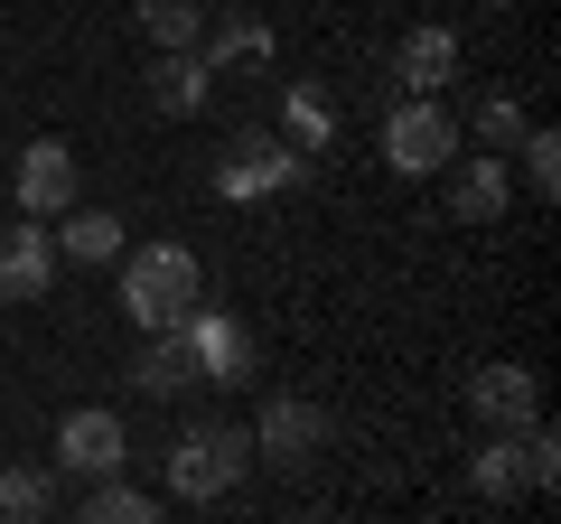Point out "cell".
<instances>
[{
    "instance_id": "30bf717a",
    "label": "cell",
    "mask_w": 561,
    "mask_h": 524,
    "mask_svg": "<svg viewBox=\"0 0 561 524\" xmlns=\"http://www.w3.org/2000/svg\"><path fill=\"white\" fill-rule=\"evenodd\" d=\"M468 403H478V422L524 431V422L542 412V384H534V365H486V375L468 384Z\"/></svg>"
},
{
    "instance_id": "e0dca14e",
    "label": "cell",
    "mask_w": 561,
    "mask_h": 524,
    "mask_svg": "<svg viewBox=\"0 0 561 524\" xmlns=\"http://www.w3.org/2000/svg\"><path fill=\"white\" fill-rule=\"evenodd\" d=\"M197 57H206V76H225V66H253V57H272V38H262V20H225L216 38H197Z\"/></svg>"
},
{
    "instance_id": "7402d4cb",
    "label": "cell",
    "mask_w": 561,
    "mask_h": 524,
    "mask_svg": "<svg viewBox=\"0 0 561 524\" xmlns=\"http://www.w3.org/2000/svg\"><path fill=\"white\" fill-rule=\"evenodd\" d=\"M515 160H524V187H534V197H552V187H561V141H552V132H534V122H524Z\"/></svg>"
},
{
    "instance_id": "603a6c76",
    "label": "cell",
    "mask_w": 561,
    "mask_h": 524,
    "mask_svg": "<svg viewBox=\"0 0 561 524\" xmlns=\"http://www.w3.org/2000/svg\"><path fill=\"white\" fill-rule=\"evenodd\" d=\"M478 141H486V150H515V141H524V103H515V94H486V103H478Z\"/></svg>"
},
{
    "instance_id": "8fae6325",
    "label": "cell",
    "mask_w": 561,
    "mask_h": 524,
    "mask_svg": "<svg viewBox=\"0 0 561 524\" xmlns=\"http://www.w3.org/2000/svg\"><path fill=\"white\" fill-rule=\"evenodd\" d=\"M206 57L197 47H160V66H150V103H160L169 122H187V113H206Z\"/></svg>"
},
{
    "instance_id": "ac0fdd59",
    "label": "cell",
    "mask_w": 561,
    "mask_h": 524,
    "mask_svg": "<svg viewBox=\"0 0 561 524\" xmlns=\"http://www.w3.org/2000/svg\"><path fill=\"white\" fill-rule=\"evenodd\" d=\"M57 515V478H38V468H0V524H38Z\"/></svg>"
},
{
    "instance_id": "6da1fadb",
    "label": "cell",
    "mask_w": 561,
    "mask_h": 524,
    "mask_svg": "<svg viewBox=\"0 0 561 524\" xmlns=\"http://www.w3.org/2000/svg\"><path fill=\"white\" fill-rule=\"evenodd\" d=\"M197 300H206V282H197V253L187 243H140L122 262V309H131V328H179Z\"/></svg>"
},
{
    "instance_id": "ffe728a7",
    "label": "cell",
    "mask_w": 561,
    "mask_h": 524,
    "mask_svg": "<svg viewBox=\"0 0 561 524\" xmlns=\"http://www.w3.org/2000/svg\"><path fill=\"white\" fill-rule=\"evenodd\" d=\"M140 29H150L160 47H197L206 38V10H197V0H140Z\"/></svg>"
},
{
    "instance_id": "2e32d148",
    "label": "cell",
    "mask_w": 561,
    "mask_h": 524,
    "mask_svg": "<svg viewBox=\"0 0 561 524\" xmlns=\"http://www.w3.org/2000/svg\"><path fill=\"white\" fill-rule=\"evenodd\" d=\"M84 515H94V524H150V515H160V497H150V487H131V478L113 468V478H94Z\"/></svg>"
},
{
    "instance_id": "8992f818",
    "label": "cell",
    "mask_w": 561,
    "mask_h": 524,
    "mask_svg": "<svg viewBox=\"0 0 561 524\" xmlns=\"http://www.w3.org/2000/svg\"><path fill=\"white\" fill-rule=\"evenodd\" d=\"M47 282H57V235L38 216L0 225V300H47Z\"/></svg>"
},
{
    "instance_id": "ba28073f",
    "label": "cell",
    "mask_w": 561,
    "mask_h": 524,
    "mask_svg": "<svg viewBox=\"0 0 561 524\" xmlns=\"http://www.w3.org/2000/svg\"><path fill=\"white\" fill-rule=\"evenodd\" d=\"M66 206H76V150H66V141H28L20 150V216L57 225Z\"/></svg>"
},
{
    "instance_id": "9c48e42d",
    "label": "cell",
    "mask_w": 561,
    "mask_h": 524,
    "mask_svg": "<svg viewBox=\"0 0 561 524\" xmlns=\"http://www.w3.org/2000/svg\"><path fill=\"white\" fill-rule=\"evenodd\" d=\"M440 179H449V216H459V225L505 216V197H515V179H505V150H486V160H449Z\"/></svg>"
},
{
    "instance_id": "d6986e66",
    "label": "cell",
    "mask_w": 561,
    "mask_h": 524,
    "mask_svg": "<svg viewBox=\"0 0 561 524\" xmlns=\"http://www.w3.org/2000/svg\"><path fill=\"white\" fill-rule=\"evenodd\" d=\"M468 487H478V497H515V487H524V441H515V431H496V441L478 449Z\"/></svg>"
},
{
    "instance_id": "cb8c5ba5",
    "label": "cell",
    "mask_w": 561,
    "mask_h": 524,
    "mask_svg": "<svg viewBox=\"0 0 561 524\" xmlns=\"http://www.w3.org/2000/svg\"><path fill=\"white\" fill-rule=\"evenodd\" d=\"M486 10H515V0H486Z\"/></svg>"
},
{
    "instance_id": "52a82bcc",
    "label": "cell",
    "mask_w": 561,
    "mask_h": 524,
    "mask_svg": "<svg viewBox=\"0 0 561 524\" xmlns=\"http://www.w3.org/2000/svg\"><path fill=\"white\" fill-rule=\"evenodd\" d=\"M122 459H131V441H122L113 412H66L57 422V468L66 478H113Z\"/></svg>"
},
{
    "instance_id": "44dd1931",
    "label": "cell",
    "mask_w": 561,
    "mask_h": 524,
    "mask_svg": "<svg viewBox=\"0 0 561 524\" xmlns=\"http://www.w3.org/2000/svg\"><path fill=\"white\" fill-rule=\"evenodd\" d=\"M328 132H337V103L319 84H290V150H328Z\"/></svg>"
},
{
    "instance_id": "7c38bea8",
    "label": "cell",
    "mask_w": 561,
    "mask_h": 524,
    "mask_svg": "<svg viewBox=\"0 0 561 524\" xmlns=\"http://www.w3.org/2000/svg\"><path fill=\"white\" fill-rule=\"evenodd\" d=\"M449 76H459V38L449 29H412L393 47V84H412V94H440Z\"/></svg>"
},
{
    "instance_id": "5b68a950",
    "label": "cell",
    "mask_w": 561,
    "mask_h": 524,
    "mask_svg": "<svg viewBox=\"0 0 561 524\" xmlns=\"http://www.w3.org/2000/svg\"><path fill=\"white\" fill-rule=\"evenodd\" d=\"M179 338H187V356H197L206 384H243V375H253V328L225 319V309H187Z\"/></svg>"
},
{
    "instance_id": "9a60e30c",
    "label": "cell",
    "mask_w": 561,
    "mask_h": 524,
    "mask_svg": "<svg viewBox=\"0 0 561 524\" xmlns=\"http://www.w3.org/2000/svg\"><path fill=\"white\" fill-rule=\"evenodd\" d=\"M319 441H328V422H319L309 403H272V412L253 422V449H272V459H309Z\"/></svg>"
},
{
    "instance_id": "5bb4252c",
    "label": "cell",
    "mask_w": 561,
    "mask_h": 524,
    "mask_svg": "<svg viewBox=\"0 0 561 524\" xmlns=\"http://www.w3.org/2000/svg\"><path fill=\"white\" fill-rule=\"evenodd\" d=\"M187 384H206V375H197V356H187V338H179V328H150V356H140V394L179 403Z\"/></svg>"
},
{
    "instance_id": "7a4b0ae2",
    "label": "cell",
    "mask_w": 561,
    "mask_h": 524,
    "mask_svg": "<svg viewBox=\"0 0 561 524\" xmlns=\"http://www.w3.org/2000/svg\"><path fill=\"white\" fill-rule=\"evenodd\" d=\"M243 468H253V431L206 422V431H187V441L169 449V497H187V505L234 497V478H243Z\"/></svg>"
},
{
    "instance_id": "4fadbf2b",
    "label": "cell",
    "mask_w": 561,
    "mask_h": 524,
    "mask_svg": "<svg viewBox=\"0 0 561 524\" xmlns=\"http://www.w3.org/2000/svg\"><path fill=\"white\" fill-rule=\"evenodd\" d=\"M57 253L84 262V272H94V262H122V225L103 216V206H66L57 216Z\"/></svg>"
},
{
    "instance_id": "277c9868",
    "label": "cell",
    "mask_w": 561,
    "mask_h": 524,
    "mask_svg": "<svg viewBox=\"0 0 561 524\" xmlns=\"http://www.w3.org/2000/svg\"><path fill=\"white\" fill-rule=\"evenodd\" d=\"M290 179H300V150L272 141V132H243L216 160V197H272V187H290Z\"/></svg>"
},
{
    "instance_id": "3957f363",
    "label": "cell",
    "mask_w": 561,
    "mask_h": 524,
    "mask_svg": "<svg viewBox=\"0 0 561 524\" xmlns=\"http://www.w3.org/2000/svg\"><path fill=\"white\" fill-rule=\"evenodd\" d=\"M383 160L402 169V179H440L449 160H459V122H449L440 94H402L393 122H383Z\"/></svg>"
}]
</instances>
